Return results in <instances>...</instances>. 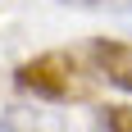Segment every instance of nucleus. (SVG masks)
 <instances>
[{"label":"nucleus","mask_w":132,"mask_h":132,"mask_svg":"<svg viewBox=\"0 0 132 132\" xmlns=\"http://www.w3.org/2000/svg\"><path fill=\"white\" fill-rule=\"evenodd\" d=\"M14 82L27 96L50 100V105H87V100H96V73H87L78 64V55H68V50H46L37 59L18 64Z\"/></svg>","instance_id":"obj_1"},{"label":"nucleus","mask_w":132,"mask_h":132,"mask_svg":"<svg viewBox=\"0 0 132 132\" xmlns=\"http://www.w3.org/2000/svg\"><path fill=\"white\" fill-rule=\"evenodd\" d=\"M87 59H91V73L105 78L109 87L132 91V41H114V37H96L87 46Z\"/></svg>","instance_id":"obj_2"},{"label":"nucleus","mask_w":132,"mask_h":132,"mask_svg":"<svg viewBox=\"0 0 132 132\" xmlns=\"http://www.w3.org/2000/svg\"><path fill=\"white\" fill-rule=\"evenodd\" d=\"M100 132H132V105H105L100 109Z\"/></svg>","instance_id":"obj_3"},{"label":"nucleus","mask_w":132,"mask_h":132,"mask_svg":"<svg viewBox=\"0 0 132 132\" xmlns=\"http://www.w3.org/2000/svg\"><path fill=\"white\" fill-rule=\"evenodd\" d=\"M59 5H73V9H119V14H132V0H59Z\"/></svg>","instance_id":"obj_4"},{"label":"nucleus","mask_w":132,"mask_h":132,"mask_svg":"<svg viewBox=\"0 0 132 132\" xmlns=\"http://www.w3.org/2000/svg\"><path fill=\"white\" fill-rule=\"evenodd\" d=\"M0 132H14V128H5V123H0Z\"/></svg>","instance_id":"obj_5"}]
</instances>
